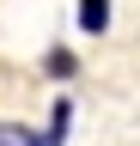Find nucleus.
Instances as JSON below:
<instances>
[{"mask_svg":"<svg viewBox=\"0 0 140 146\" xmlns=\"http://www.w3.org/2000/svg\"><path fill=\"white\" fill-rule=\"evenodd\" d=\"M0 146H49L31 122H19V116H0Z\"/></svg>","mask_w":140,"mask_h":146,"instance_id":"obj_1","label":"nucleus"}]
</instances>
